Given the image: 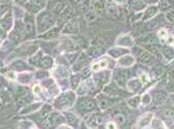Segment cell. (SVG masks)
<instances>
[{"label": "cell", "instance_id": "19", "mask_svg": "<svg viewBox=\"0 0 174 129\" xmlns=\"http://www.w3.org/2000/svg\"><path fill=\"white\" fill-rule=\"evenodd\" d=\"M108 54H109V56H111V57H113V58H119V57H121V56L125 55V54H129V50L118 45V47L112 48V49L109 50Z\"/></svg>", "mask_w": 174, "mask_h": 129}, {"label": "cell", "instance_id": "50", "mask_svg": "<svg viewBox=\"0 0 174 129\" xmlns=\"http://www.w3.org/2000/svg\"><path fill=\"white\" fill-rule=\"evenodd\" d=\"M167 36H168V32H167L166 29H161V30L159 31V35H158L159 38L165 39V38H167Z\"/></svg>", "mask_w": 174, "mask_h": 129}, {"label": "cell", "instance_id": "17", "mask_svg": "<svg viewBox=\"0 0 174 129\" xmlns=\"http://www.w3.org/2000/svg\"><path fill=\"white\" fill-rule=\"evenodd\" d=\"M105 14L109 18L116 20V19H118L120 17V10H119V8L117 6L112 5V4H108L106 9H105Z\"/></svg>", "mask_w": 174, "mask_h": 129}, {"label": "cell", "instance_id": "61", "mask_svg": "<svg viewBox=\"0 0 174 129\" xmlns=\"http://www.w3.org/2000/svg\"><path fill=\"white\" fill-rule=\"evenodd\" d=\"M26 1H27V0H17V2H18V3H25Z\"/></svg>", "mask_w": 174, "mask_h": 129}, {"label": "cell", "instance_id": "59", "mask_svg": "<svg viewBox=\"0 0 174 129\" xmlns=\"http://www.w3.org/2000/svg\"><path fill=\"white\" fill-rule=\"evenodd\" d=\"M114 2H116L117 4H123L125 2V0H113Z\"/></svg>", "mask_w": 174, "mask_h": 129}, {"label": "cell", "instance_id": "20", "mask_svg": "<svg viewBox=\"0 0 174 129\" xmlns=\"http://www.w3.org/2000/svg\"><path fill=\"white\" fill-rule=\"evenodd\" d=\"M107 5H108V3H107L106 0H95L93 2V12L96 14H104Z\"/></svg>", "mask_w": 174, "mask_h": 129}, {"label": "cell", "instance_id": "3", "mask_svg": "<svg viewBox=\"0 0 174 129\" xmlns=\"http://www.w3.org/2000/svg\"><path fill=\"white\" fill-rule=\"evenodd\" d=\"M98 105L94 99L89 98V97H83L78 101L77 104V111L81 116H86L89 114L93 113L96 110Z\"/></svg>", "mask_w": 174, "mask_h": 129}, {"label": "cell", "instance_id": "56", "mask_svg": "<svg viewBox=\"0 0 174 129\" xmlns=\"http://www.w3.org/2000/svg\"><path fill=\"white\" fill-rule=\"evenodd\" d=\"M139 80L141 81L142 84H144V83H147L148 82V78H147V76H146V74H142V76H140Z\"/></svg>", "mask_w": 174, "mask_h": 129}, {"label": "cell", "instance_id": "2", "mask_svg": "<svg viewBox=\"0 0 174 129\" xmlns=\"http://www.w3.org/2000/svg\"><path fill=\"white\" fill-rule=\"evenodd\" d=\"M76 101V95L73 91H68L64 92L63 94H61L57 99L55 100L54 107L57 110H66L70 109L71 107H73Z\"/></svg>", "mask_w": 174, "mask_h": 129}, {"label": "cell", "instance_id": "44", "mask_svg": "<svg viewBox=\"0 0 174 129\" xmlns=\"http://www.w3.org/2000/svg\"><path fill=\"white\" fill-rule=\"evenodd\" d=\"M49 92H50V94L51 95H53V96H56V95H58L59 94V92H60V89H59V87L57 86L56 84H53V85H51V86L49 87Z\"/></svg>", "mask_w": 174, "mask_h": 129}, {"label": "cell", "instance_id": "14", "mask_svg": "<svg viewBox=\"0 0 174 129\" xmlns=\"http://www.w3.org/2000/svg\"><path fill=\"white\" fill-rule=\"evenodd\" d=\"M98 102L100 109L105 110V109H108V107H112L115 103V101H114V99H113V97H110L105 94V95H100V96L98 97Z\"/></svg>", "mask_w": 174, "mask_h": 129}, {"label": "cell", "instance_id": "24", "mask_svg": "<svg viewBox=\"0 0 174 129\" xmlns=\"http://www.w3.org/2000/svg\"><path fill=\"white\" fill-rule=\"evenodd\" d=\"M64 8H66V4H64V2L58 0V1H55L53 4H52L51 12L54 14H60Z\"/></svg>", "mask_w": 174, "mask_h": 129}, {"label": "cell", "instance_id": "47", "mask_svg": "<svg viewBox=\"0 0 174 129\" xmlns=\"http://www.w3.org/2000/svg\"><path fill=\"white\" fill-rule=\"evenodd\" d=\"M114 120L116 122L117 125H122L123 123L125 122V117L122 115V114H118L114 117Z\"/></svg>", "mask_w": 174, "mask_h": 129}, {"label": "cell", "instance_id": "22", "mask_svg": "<svg viewBox=\"0 0 174 129\" xmlns=\"http://www.w3.org/2000/svg\"><path fill=\"white\" fill-rule=\"evenodd\" d=\"M152 118H154V115H152L151 113H147L145 114V115H143L142 117L139 118V120H138V127L140 128H143V127H146L147 125H149L150 122H151Z\"/></svg>", "mask_w": 174, "mask_h": 129}, {"label": "cell", "instance_id": "42", "mask_svg": "<svg viewBox=\"0 0 174 129\" xmlns=\"http://www.w3.org/2000/svg\"><path fill=\"white\" fill-rule=\"evenodd\" d=\"M171 5H172V1L171 0H159V7L162 10L170 7Z\"/></svg>", "mask_w": 174, "mask_h": 129}, {"label": "cell", "instance_id": "31", "mask_svg": "<svg viewBox=\"0 0 174 129\" xmlns=\"http://www.w3.org/2000/svg\"><path fill=\"white\" fill-rule=\"evenodd\" d=\"M79 56H80V53H79V52H71L70 51L64 55V58H66V60H68V63L73 64L77 59H78Z\"/></svg>", "mask_w": 174, "mask_h": 129}, {"label": "cell", "instance_id": "7", "mask_svg": "<svg viewBox=\"0 0 174 129\" xmlns=\"http://www.w3.org/2000/svg\"><path fill=\"white\" fill-rule=\"evenodd\" d=\"M134 54L139 58L140 62L144 64H150L154 60V55L149 51H146L142 48H135L134 49Z\"/></svg>", "mask_w": 174, "mask_h": 129}, {"label": "cell", "instance_id": "51", "mask_svg": "<svg viewBox=\"0 0 174 129\" xmlns=\"http://www.w3.org/2000/svg\"><path fill=\"white\" fill-rule=\"evenodd\" d=\"M165 17H166V19H167V21H168V22L173 23V21H174V12H173L172 9H171L170 12H167V14H165Z\"/></svg>", "mask_w": 174, "mask_h": 129}, {"label": "cell", "instance_id": "57", "mask_svg": "<svg viewBox=\"0 0 174 129\" xmlns=\"http://www.w3.org/2000/svg\"><path fill=\"white\" fill-rule=\"evenodd\" d=\"M106 127L107 128H116V124L115 123H108Z\"/></svg>", "mask_w": 174, "mask_h": 129}, {"label": "cell", "instance_id": "60", "mask_svg": "<svg viewBox=\"0 0 174 129\" xmlns=\"http://www.w3.org/2000/svg\"><path fill=\"white\" fill-rule=\"evenodd\" d=\"M7 76H8V78H9V79H15V74H14V72H8Z\"/></svg>", "mask_w": 174, "mask_h": 129}, {"label": "cell", "instance_id": "48", "mask_svg": "<svg viewBox=\"0 0 174 129\" xmlns=\"http://www.w3.org/2000/svg\"><path fill=\"white\" fill-rule=\"evenodd\" d=\"M41 53L39 52V54H35L34 57L31 58L30 62L33 64V65H37V64H39V60H41Z\"/></svg>", "mask_w": 174, "mask_h": 129}, {"label": "cell", "instance_id": "46", "mask_svg": "<svg viewBox=\"0 0 174 129\" xmlns=\"http://www.w3.org/2000/svg\"><path fill=\"white\" fill-rule=\"evenodd\" d=\"M151 95L150 94H148V93H145V94H143L142 95V99H141V101H142V103H143L144 105H148L150 102H151Z\"/></svg>", "mask_w": 174, "mask_h": 129}, {"label": "cell", "instance_id": "30", "mask_svg": "<svg viewBox=\"0 0 174 129\" xmlns=\"http://www.w3.org/2000/svg\"><path fill=\"white\" fill-rule=\"evenodd\" d=\"M104 92H105V94L108 95V96L115 97L117 95V93H118V90H117V88L114 85H108V86L105 87Z\"/></svg>", "mask_w": 174, "mask_h": 129}, {"label": "cell", "instance_id": "10", "mask_svg": "<svg viewBox=\"0 0 174 129\" xmlns=\"http://www.w3.org/2000/svg\"><path fill=\"white\" fill-rule=\"evenodd\" d=\"M116 45L122 48H132L135 45V40L131 36V34H122L117 37Z\"/></svg>", "mask_w": 174, "mask_h": 129}, {"label": "cell", "instance_id": "45", "mask_svg": "<svg viewBox=\"0 0 174 129\" xmlns=\"http://www.w3.org/2000/svg\"><path fill=\"white\" fill-rule=\"evenodd\" d=\"M150 123L152 125V128H164V124L161 119H152Z\"/></svg>", "mask_w": 174, "mask_h": 129}, {"label": "cell", "instance_id": "49", "mask_svg": "<svg viewBox=\"0 0 174 129\" xmlns=\"http://www.w3.org/2000/svg\"><path fill=\"white\" fill-rule=\"evenodd\" d=\"M14 68H16V69H20V70H23V69H26V65H25L23 62L21 61H17L16 63L14 64Z\"/></svg>", "mask_w": 174, "mask_h": 129}, {"label": "cell", "instance_id": "39", "mask_svg": "<svg viewBox=\"0 0 174 129\" xmlns=\"http://www.w3.org/2000/svg\"><path fill=\"white\" fill-rule=\"evenodd\" d=\"M56 76H59V78H66L68 76V71L66 70V68L64 66H59L56 70Z\"/></svg>", "mask_w": 174, "mask_h": 129}, {"label": "cell", "instance_id": "28", "mask_svg": "<svg viewBox=\"0 0 174 129\" xmlns=\"http://www.w3.org/2000/svg\"><path fill=\"white\" fill-rule=\"evenodd\" d=\"M87 54L89 57L96 58L103 54V47H92L87 51Z\"/></svg>", "mask_w": 174, "mask_h": 129}, {"label": "cell", "instance_id": "13", "mask_svg": "<svg viewBox=\"0 0 174 129\" xmlns=\"http://www.w3.org/2000/svg\"><path fill=\"white\" fill-rule=\"evenodd\" d=\"M127 7L134 12H140L146 8V3L142 0H129L127 1Z\"/></svg>", "mask_w": 174, "mask_h": 129}, {"label": "cell", "instance_id": "32", "mask_svg": "<svg viewBox=\"0 0 174 129\" xmlns=\"http://www.w3.org/2000/svg\"><path fill=\"white\" fill-rule=\"evenodd\" d=\"M90 9V0H83L78 4V10L82 14H86Z\"/></svg>", "mask_w": 174, "mask_h": 129}, {"label": "cell", "instance_id": "38", "mask_svg": "<svg viewBox=\"0 0 174 129\" xmlns=\"http://www.w3.org/2000/svg\"><path fill=\"white\" fill-rule=\"evenodd\" d=\"M31 79H32V76H31V74H23L19 76V82H20L21 84H28L31 81Z\"/></svg>", "mask_w": 174, "mask_h": 129}, {"label": "cell", "instance_id": "11", "mask_svg": "<svg viewBox=\"0 0 174 129\" xmlns=\"http://www.w3.org/2000/svg\"><path fill=\"white\" fill-rule=\"evenodd\" d=\"M90 60L88 59L85 55H81L80 57H78V59L74 62V66H73V70L75 72H78V71H82L83 69L87 68L88 64H89Z\"/></svg>", "mask_w": 174, "mask_h": 129}, {"label": "cell", "instance_id": "34", "mask_svg": "<svg viewBox=\"0 0 174 129\" xmlns=\"http://www.w3.org/2000/svg\"><path fill=\"white\" fill-rule=\"evenodd\" d=\"M163 55L167 60H172L173 59V48L170 45H166L163 48Z\"/></svg>", "mask_w": 174, "mask_h": 129}, {"label": "cell", "instance_id": "29", "mask_svg": "<svg viewBox=\"0 0 174 129\" xmlns=\"http://www.w3.org/2000/svg\"><path fill=\"white\" fill-rule=\"evenodd\" d=\"M140 102H141V98H140L139 95H136V96H133L127 99V104L132 109H137L139 107Z\"/></svg>", "mask_w": 174, "mask_h": 129}, {"label": "cell", "instance_id": "15", "mask_svg": "<svg viewBox=\"0 0 174 129\" xmlns=\"http://www.w3.org/2000/svg\"><path fill=\"white\" fill-rule=\"evenodd\" d=\"M127 88L132 93L139 92L142 88V83L139 79H131V80H127Z\"/></svg>", "mask_w": 174, "mask_h": 129}, {"label": "cell", "instance_id": "9", "mask_svg": "<svg viewBox=\"0 0 174 129\" xmlns=\"http://www.w3.org/2000/svg\"><path fill=\"white\" fill-rule=\"evenodd\" d=\"M27 9L33 14H37L43 10L47 4V0H27Z\"/></svg>", "mask_w": 174, "mask_h": 129}, {"label": "cell", "instance_id": "54", "mask_svg": "<svg viewBox=\"0 0 174 129\" xmlns=\"http://www.w3.org/2000/svg\"><path fill=\"white\" fill-rule=\"evenodd\" d=\"M36 76L37 78H48V76H49V74L46 71H39L36 74Z\"/></svg>", "mask_w": 174, "mask_h": 129}, {"label": "cell", "instance_id": "35", "mask_svg": "<svg viewBox=\"0 0 174 129\" xmlns=\"http://www.w3.org/2000/svg\"><path fill=\"white\" fill-rule=\"evenodd\" d=\"M88 90H89V85H88L86 82L82 83V84L77 87V93H78L80 96H83V95L87 94Z\"/></svg>", "mask_w": 174, "mask_h": 129}, {"label": "cell", "instance_id": "25", "mask_svg": "<svg viewBox=\"0 0 174 129\" xmlns=\"http://www.w3.org/2000/svg\"><path fill=\"white\" fill-rule=\"evenodd\" d=\"M86 124L88 125V127L90 128H95L98 127L100 125V117L95 115H91L90 117H86Z\"/></svg>", "mask_w": 174, "mask_h": 129}, {"label": "cell", "instance_id": "53", "mask_svg": "<svg viewBox=\"0 0 174 129\" xmlns=\"http://www.w3.org/2000/svg\"><path fill=\"white\" fill-rule=\"evenodd\" d=\"M6 9H7V6H6L5 4H3V3H0V17H1L2 14L6 12Z\"/></svg>", "mask_w": 174, "mask_h": 129}, {"label": "cell", "instance_id": "8", "mask_svg": "<svg viewBox=\"0 0 174 129\" xmlns=\"http://www.w3.org/2000/svg\"><path fill=\"white\" fill-rule=\"evenodd\" d=\"M138 45H157L159 43V37L154 33H147L141 36L137 37L136 39Z\"/></svg>", "mask_w": 174, "mask_h": 129}, {"label": "cell", "instance_id": "43", "mask_svg": "<svg viewBox=\"0 0 174 129\" xmlns=\"http://www.w3.org/2000/svg\"><path fill=\"white\" fill-rule=\"evenodd\" d=\"M162 116L165 119H172L173 118V110L172 107H167L162 112Z\"/></svg>", "mask_w": 174, "mask_h": 129}, {"label": "cell", "instance_id": "26", "mask_svg": "<svg viewBox=\"0 0 174 129\" xmlns=\"http://www.w3.org/2000/svg\"><path fill=\"white\" fill-rule=\"evenodd\" d=\"M108 66H109V60L107 59V58H104V59H102L100 61H98V63L92 65V71L96 72L100 69H102V68H107Z\"/></svg>", "mask_w": 174, "mask_h": 129}, {"label": "cell", "instance_id": "40", "mask_svg": "<svg viewBox=\"0 0 174 129\" xmlns=\"http://www.w3.org/2000/svg\"><path fill=\"white\" fill-rule=\"evenodd\" d=\"M165 100H166V95H165V93H163V92L156 93V95H154V101H156L157 104H161V103H163Z\"/></svg>", "mask_w": 174, "mask_h": 129}, {"label": "cell", "instance_id": "4", "mask_svg": "<svg viewBox=\"0 0 174 129\" xmlns=\"http://www.w3.org/2000/svg\"><path fill=\"white\" fill-rule=\"evenodd\" d=\"M64 120H66V118L57 113L49 114V116L43 120V123L41 124H43V127L50 128L52 126L60 125V124H62V122H64Z\"/></svg>", "mask_w": 174, "mask_h": 129}, {"label": "cell", "instance_id": "27", "mask_svg": "<svg viewBox=\"0 0 174 129\" xmlns=\"http://www.w3.org/2000/svg\"><path fill=\"white\" fill-rule=\"evenodd\" d=\"M60 31V26H55L52 27L51 29H49L48 31H46L45 35H44V38L46 39H52L53 37H55L58 34V32Z\"/></svg>", "mask_w": 174, "mask_h": 129}, {"label": "cell", "instance_id": "41", "mask_svg": "<svg viewBox=\"0 0 174 129\" xmlns=\"http://www.w3.org/2000/svg\"><path fill=\"white\" fill-rule=\"evenodd\" d=\"M96 16L98 14H95L94 12H87L86 14H84V18H85V21H86L87 23H90V22H93V21L96 20Z\"/></svg>", "mask_w": 174, "mask_h": 129}, {"label": "cell", "instance_id": "36", "mask_svg": "<svg viewBox=\"0 0 174 129\" xmlns=\"http://www.w3.org/2000/svg\"><path fill=\"white\" fill-rule=\"evenodd\" d=\"M66 119L68 121V123H70L71 126H73V127H78L79 119L76 117V116H74L73 114H66Z\"/></svg>", "mask_w": 174, "mask_h": 129}, {"label": "cell", "instance_id": "58", "mask_svg": "<svg viewBox=\"0 0 174 129\" xmlns=\"http://www.w3.org/2000/svg\"><path fill=\"white\" fill-rule=\"evenodd\" d=\"M143 2H145V3H150V4H152V3H156L157 1H159V0H142Z\"/></svg>", "mask_w": 174, "mask_h": 129}, {"label": "cell", "instance_id": "23", "mask_svg": "<svg viewBox=\"0 0 174 129\" xmlns=\"http://www.w3.org/2000/svg\"><path fill=\"white\" fill-rule=\"evenodd\" d=\"M53 64H54L53 58L50 57V56H46V57L41 58V60H39L37 65H39V67L44 68V69H50V68L53 66Z\"/></svg>", "mask_w": 174, "mask_h": 129}, {"label": "cell", "instance_id": "18", "mask_svg": "<svg viewBox=\"0 0 174 129\" xmlns=\"http://www.w3.org/2000/svg\"><path fill=\"white\" fill-rule=\"evenodd\" d=\"M158 12H159V7L154 6V5L149 6V7H147L145 10H144V14H143V16H142V19H143V21L151 20V19H154V17L157 16Z\"/></svg>", "mask_w": 174, "mask_h": 129}, {"label": "cell", "instance_id": "33", "mask_svg": "<svg viewBox=\"0 0 174 129\" xmlns=\"http://www.w3.org/2000/svg\"><path fill=\"white\" fill-rule=\"evenodd\" d=\"M41 107V103H33V104H31V105H29V107H25V109L23 110L22 112H21V114H22V115H25V114L33 113V112H35L36 110H39Z\"/></svg>", "mask_w": 174, "mask_h": 129}, {"label": "cell", "instance_id": "52", "mask_svg": "<svg viewBox=\"0 0 174 129\" xmlns=\"http://www.w3.org/2000/svg\"><path fill=\"white\" fill-rule=\"evenodd\" d=\"M43 84H44V86H45L46 88H49V87L51 86V85H53V84H54V80H52V79H48V80L44 81Z\"/></svg>", "mask_w": 174, "mask_h": 129}, {"label": "cell", "instance_id": "55", "mask_svg": "<svg viewBox=\"0 0 174 129\" xmlns=\"http://www.w3.org/2000/svg\"><path fill=\"white\" fill-rule=\"evenodd\" d=\"M33 92L36 93V94H39V93L41 92V86H39V85H35V86L33 87Z\"/></svg>", "mask_w": 174, "mask_h": 129}, {"label": "cell", "instance_id": "1", "mask_svg": "<svg viewBox=\"0 0 174 129\" xmlns=\"http://www.w3.org/2000/svg\"><path fill=\"white\" fill-rule=\"evenodd\" d=\"M56 24V17L49 10H41L36 17V31L43 34Z\"/></svg>", "mask_w": 174, "mask_h": 129}, {"label": "cell", "instance_id": "16", "mask_svg": "<svg viewBox=\"0 0 174 129\" xmlns=\"http://www.w3.org/2000/svg\"><path fill=\"white\" fill-rule=\"evenodd\" d=\"M135 58L133 56L129 55V54H125V55L119 57L118 60V65L121 67H131L135 64Z\"/></svg>", "mask_w": 174, "mask_h": 129}, {"label": "cell", "instance_id": "37", "mask_svg": "<svg viewBox=\"0 0 174 129\" xmlns=\"http://www.w3.org/2000/svg\"><path fill=\"white\" fill-rule=\"evenodd\" d=\"M81 82V74H74V76H71V85L74 89H77V87L80 85Z\"/></svg>", "mask_w": 174, "mask_h": 129}, {"label": "cell", "instance_id": "12", "mask_svg": "<svg viewBox=\"0 0 174 129\" xmlns=\"http://www.w3.org/2000/svg\"><path fill=\"white\" fill-rule=\"evenodd\" d=\"M130 70L127 68H117L114 71V78L118 84L125 83L130 79Z\"/></svg>", "mask_w": 174, "mask_h": 129}, {"label": "cell", "instance_id": "5", "mask_svg": "<svg viewBox=\"0 0 174 129\" xmlns=\"http://www.w3.org/2000/svg\"><path fill=\"white\" fill-rule=\"evenodd\" d=\"M79 32H80V22L76 18L70 19L64 28L61 30L62 34H78Z\"/></svg>", "mask_w": 174, "mask_h": 129}, {"label": "cell", "instance_id": "62", "mask_svg": "<svg viewBox=\"0 0 174 129\" xmlns=\"http://www.w3.org/2000/svg\"><path fill=\"white\" fill-rule=\"evenodd\" d=\"M82 1H83V0H76V2H77V3H78V4L80 3V2H82Z\"/></svg>", "mask_w": 174, "mask_h": 129}, {"label": "cell", "instance_id": "6", "mask_svg": "<svg viewBox=\"0 0 174 129\" xmlns=\"http://www.w3.org/2000/svg\"><path fill=\"white\" fill-rule=\"evenodd\" d=\"M111 71L110 70H102V71H96V74L93 76V81L98 87H103L106 84H108L110 81Z\"/></svg>", "mask_w": 174, "mask_h": 129}, {"label": "cell", "instance_id": "21", "mask_svg": "<svg viewBox=\"0 0 174 129\" xmlns=\"http://www.w3.org/2000/svg\"><path fill=\"white\" fill-rule=\"evenodd\" d=\"M24 28H25V34H28L29 36H33V34L35 32V28H34V25H33V20L31 17H26Z\"/></svg>", "mask_w": 174, "mask_h": 129}]
</instances>
